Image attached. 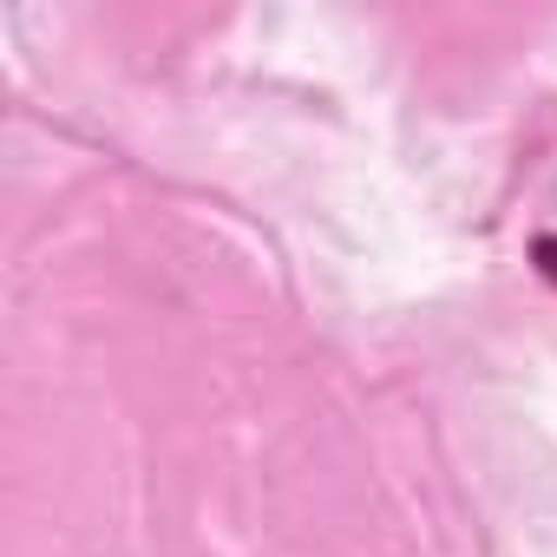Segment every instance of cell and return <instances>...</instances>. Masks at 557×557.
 <instances>
[{
	"label": "cell",
	"instance_id": "1",
	"mask_svg": "<svg viewBox=\"0 0 557 557\" xmlns=\"http://www.w3.org/2000/svg\"><path fill=\"white\" fill-rule=\"evenodd\" d=\"M531 256H537V269H544V283H557V230H550V236H537V243H531Z\"/></svg>",
	"mask_w": 557,
	"mask_h": 557
}]
</instances>
